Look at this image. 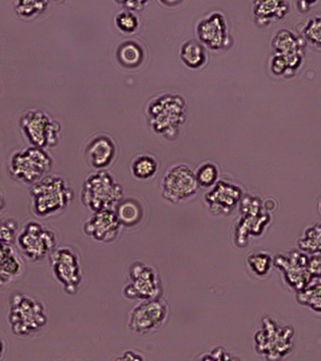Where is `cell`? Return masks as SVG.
I'll list each match as a JSON object with an SVG mask.
<instances>
[{"mask_svg":"<svg viewBox=\"0 0 321 361\" xmlns=\"http://www.w3.org/2000/svg\"><path fill=\"white\" fill-rule=\"evenodd\" d=\"M31 211L39 219H50L61 214L73 200L69 182L61 175L48 174L31 185Z\"/></svg>","mask_w":321,"mask_h":361,"instance_id":"cell-1","label":"cell"},{"mask_svg":"<svg viewBox=\"0 0 321 361\" xmlns=\"http://www.w3.org/2000/svg\"><path fill=\"white\" fill-rule=\"evenodd\" d=\"M184 98L173 93L156 96L146 106V118L155 134L168 140H176L186 121Z\"/></svg>","mask_w":321,"mask_h":361,"instance_id":"cell-2","label":"cell"},{"mask_svg":"<svg viewBox=\"0 0 321 361\" xmlns=\"http://www.w3.org/2000/svg\"><path fill=\"white\" fill-rule=\"evenodd\" d=\"M8 321L13 335L30 337L46 326V310L42 302L34 296L21 292L13 293L8 303Z\"/></svg>","mask_w":321,"mask_h":361,"instance_id":"cell-3","label":"cell"},{"mask_svg":"<svg viewBox=\"0 0 321 361\" xmlns=\"http://www.w3.org/2000/svg\"><path fill=\"white\" fill-rule=\"evenodd\" d=\"M294 336L291 326L282 324L275 318L265 316L253 336V347L258 355L267 360H283L294 348Z\"/></svg>","mask_w":321,"mask_h":361,"instance_id":"cell-4","label":"cell"},{"mask_svg":"<svg viewBox=\"0 0 321 361\" xmlns=\"http://www.w3.org/2000/svg\"><path fill=\"white\" fill-rule=\"evenodd\" d=\"M122 186L106 169L97 171L84 180L81 192V200L84 207L92 213L114 209L123 199Z\"/></svg>","mask_w":321,"mask_h":361,"instance_id":"cell-5","label":"cell"},{"mask_svg":"<svg viewBox=\"0 0 321 361\" xmlns=\"http://www.w3.org/2000/svg\"><path fill=\"white\" fill-rule=\"evenodd\" d=\"M52 168V157L45 149L31 146L11 154L8 171L16 182L32 185L49 174Z\"/></svg>","mask_w":321,"mask_h":361,"instance_id":"cell-6","label":"cell"},{"mask_svg":"<svg viewBox=\"0 0 321 361\" xmlns=\"http://www.w3.org/2000/svg\"><path fill=\"white\" fill-rule=\"evenodd\" d=\"M15 240L20 252L32 262L44 261L56 247V233L38 221L25 223Z\"/></svg>","mask_w":321,"mask_h":361,"instance_id":"cell-7","label":"cell"},{"mask_svg":"<svg viewBox=\"0 0 321 361\" xmlns=\"http://www.w3.org/2000/svg\"><path fill=\"white\" fill-rule=\"evenodd\" d=\"M20 127L31 146L52 148L58 145L61 140V124L42 110L25 111L20 120Z\"/></svg>","mask_w":321,"mask_h":361,"instance_id":"cell-8","label":"cell"},{"mask_svg":"<svg viewBox=\"0 0 321 361\" xmlns=\"http://www.w3.org/2000/svg\"><path fill=\"white\" fill-rule=\"evenodd\" d=\"M241 217L237 224L235 242L239 247H245L250 236H260L270 222V214L264 208L258 197L246 195L239 202Z\"/></svg>","mask_w":321,"mask_h":361,"instance_id":"cell-9","label":"cell"},{"mask_svg":"<svg viewBox=\"0 0 321 361\" xmlns=\"http://www.w3.org/2000/svg\"><path fill=\"white\" fill-rule=\"evenodd\" d=\"M162 281L152 265L135 262L129 269V282L123 288V295L129 300H149L160 298Z\"/></svg>","mask_w":321,"mask_h":361,"instance_id":"cell-10","label":"cell"},{"mask_svg":"<svg viewBox=\"0 0 321 361\" xmlns=\"http://www.w3.org/2000/svg\"><path fill=\"white\" fill-rule=\"evenodd\" d=\"M199 188L196 173L186 164H177L166 169L160 183L163 199L174 204L191 199Z\"/></svg>","mask_w":321,"mask_h":361,"instance_id":"cell-11","label":"cell"},{"mask_svg":"<svg viewBox=\"0 0 321 361\" xmlns=\"http://www.w3.org/2000/svg\"><path fill=\"white\" fill-rule=\"evenodd\" d=\"M51 268L56 281L67 295L77 293L83 281V272L78 254L70 247L56 248L49 256Z\"/></svg>","mask_w":321,"mask_h":361,"instance_id":"cell-12","label":"cell"},{"mask_svg":"<svg viewBox=\"0 0 321 361\" xmlns=\"http://www.w3.org/2000/svg\"><path fill=\"white\" fill-rule=\"evenodd\" d=\"M168 313V305L163 298L144 300L130 312L128 329L135 334H149L165 324Z\"/></svg>","mask_w":321,"mask_h":361,"instance_id":"cell-13","label":"cell"},{"mask_svg":"<svg viewBox=\"0 0 321 361\" xmlns=\"http://www.w3.org/2000/svg\"><path fill=\"white\" fill-rule=\"evenodd\" d=\"M308 256L303 251L295 250L273 257V267L280 270L287 287L296 293L303 290L312 281L307 271Z\"/></svg>","mask_w":321,"mask_h":361,"instance_id":"cell-14","label":"cell"},{"mask_svg":"<svg viewBox=\"0 0 321 361\" xmlns=\"http://www.w3.org/2000/svg\"><path fill=\"white\" fill-rule=\"evenodd\" d=\"M244 190L239 185L227 179H219L205 194L204 202L213 216H229L239 205Z\"/></svg>","mask_w":321,"mask_h":361,"instance_id":"cell-15","label":"cell"},{"mask_svg":"<svg viewBox=\"0 0 321 361\" xmlns=\"http://www.w3.org/2000/svg\"><path fill=\"white\" fill-rule=\"evenodd\" d=\"M199 42L208 49L221 51L230 47L227 20L220 13H213L202 19L196 27Z\"/></svg>","mask_w":321,"mask_h":361,"instance_id":"cell-16","label":"cell"},{"mask_svg":"<svg viewBox=\"0 0 321 361\" xmlns=\"http://www.w3.org/2000/svg\"><path fill=\"white\" fill-rule=\"evenodd\" d=\"M121 225L114 209L95 212L83 225L87 236L101 243H112L118 238Z\"/></svg>","mask_w":321,"mask_h":361,"instance_id":"cell-17","label":"cell"},{"mask_svg":"<svg viewBox=\"0 0 321 361\" xmlns=\"http://www.w3.org/2000/svg\"><path fill=\"white\" fill-rule=\"evenodd\" d=\"M118 147L108 135L101 134L92 138L84 149L87 163L96 171L108 169L117 159Z\"/></svg>","mask_w":321,"mask_h":361,"instance_id":"cell-18","label":"cell"},{"mask_svg":"<svg viewBox=\"0 0 321 361\" xmlns=\"http://www.w3.org/2000/svg\"><path fill=\"white\" fill-rule=\"evenodd\" d=\"M253 21L259 27L283 19L289 11L287 0H252Z\"/></svg>","mask_w":321,"mask_h":361,"instance_id":"cell-19","label":"cell"},{"mask_svg":"<svg viewBox=\"0 0 321 361\" xmlns=\"http://www.w3.org/2000/svg\"><path fill=\"white\" fill-rule=\"evenodd\" d=\"M23 268L21 257L13 244L0 245V287L6 286L18 278Z\"/></svg>","mask_w":321,"mask_h":361,"instance_id":"cell-20","label":"cell"},{"mask_svg":"<svg viewBox=\"0 0 321 361\" xmlns=\"http://www.w3.org/2000/svg\"><path fill=\"white\" fill-rule=\"evenodd\" d=\"M115 214L121 227L131 228L139 225L144 219V208L137 200H121L115 206Z\"/></svg>","mask_w":321,"mask_h":361,"instance_id":"cell-21","label":"cell"},{"mask_svg":"<svg viewBox=\"0 0 321 361\" xmlns=\"http://www.w3.org/2000/svg\"><path fill=\"white\" fill-rule=\"evenodd\" d=\"M180 59L190 69H199L207 62V54L204 45L196 39L183 42L180 51Z\"/></svg>","mask_w":321,"mask_h":361,"instance_id":"cell-22","label":"cell"},{"mask_svg":"<svg viewBox=\"0 0 321 361\" xmlns=\"http://www.w3.org/2000/svg\"><path fill=\"white\" fill-rule=\"evenodd\" d=\"M145 53L142 47L137 42L127 41L122 42L117 49L118 63L127 69H134L143 63Z\"/></svg>","mask_w":321,"mask_h":361,"instance_id":"cell-23","label":"cell"},{"mask_svg":"<svg viewBox=\"0 0 321 361\" xmlns=\"http://www.w3.org/2000/svg\"><path fill=\"white\" fill-rule=\"evenodd\" d=\"M272 45L275 53L289 55L303 51V39L289 30H280L273 36Z\"/></svg>","mask_w":321,"mask_h":361,"instance_id":"cell-24","label":"cell"},{"mask_svg":"<svg viewBox=\"0 0 321 361\" xmlns=\"http://www.w3.org/2000/svg\"><path fill=\"white\" fill-rule=\"evenodd\" d=\"M158 169H159V162L153 154H140L132 161V174L138 180L152 179L156 176Z\"/></svg>","mask_w":321,"mask_h":361,"instance_id":"cell-25","label":"cell"},{"mask_svg":"<svg viewBox=\"0 0 321 361\" xmlns=\"http://www.w3.org/2000/svg\"><path fill=\"white\" fill-rule=\"evenodd\" d=\"M296 293L298 304L321 313V279H312L306 288Z\"/></svg>","mask_w":321,"mask_h":361,"instance_id":"cell-26","label":"cell"},{"mask_svg":"<svg viewBox=\"0 0 321 361\" xmlns=\"http://www.w3.org/2000/svg\"><path fill=\"white\" fill-rule=\"evenodd\" d=\"M246 261L250 272L258 278L269 275L273 265V257L266 250L253 251L248 255Z\"/></svg>","mask_w":321,"mask_h":361,"instance_id":"cell-27","label":"cell"},{"mask_svg":"<svg viewBox=\"0 0 321 361\" xmlns=\"http://www.w3.org/2000/svg\"><path fill=\"white\" fill-rule=\"evenodd\" d=\"M297 245L298 250L307 254H321V222L306 228Z\"/></svg>","mask_w":321,"mask_h":361,"instance_id":"cell-28","label":"cell"},{"mask_svg":"<svg viewBox=\"0 0 321 361\" xmlns=\"http://www.w3.org/2000/svg\"><path fill=\"white\" fill-rule=\"evenodd\" d=\"M50 0H17L16 13L23 19H33L44 13Z\"/></svg>","mask_w":321,"mask_h":361,"instance_id":"cell-29","label":"cell"},{"mask_svg":"<svg viewBox=\"0 0 321 361\" xmlns=\"http://www.w3.org/2000/svg\"><path fill=\"white\" fill-rule=\"evenodd\" d=\"M199 188L210 189L219 180L220 169L216 164L204 162L194 171Z\"/></svg>","mask_w":321,"mask_h":361,"instance_id":"cell-30","label":"cell"},{"mask_svg":"<svg viewBox=\"0 0 321 361\" xmlns=\"http://www.w3.org/2000/svg\"><path fill=\"white\" fill-rule=\"evenodd\" d=\"M303 36L308 44L321 49V16L313 17L307 21Z\"/></svg>","mask_w":321,"mask_h":361,"instance_id":"cell-31","label":"cell"},{"mask_svg":"<svg viewBox=\"0 0 321 361\" xmlns=\"http://www.w3.org/2000/svg\"><path fill=\"white\" fill-rule=\"evenodd\" d=\"M118 30L123 33H134L139 27V19L132 11H121L115 18Z\"/></svg>","mask_w":321,"mask_h":361,"instance_id":"cell-32","label":"cell"},{"mask_svg":"<svg viewBox=\"0 0 321 361\" xmlns=\"http://www.w3.org/2000/svg\"><path fill=\"white\" fill-rule=\"evenodd\" d=\"M18 233V224L13 219H0V245L13 244Z\"/></svg>","mask_w":321,"mask_h":361,"instance_id":"cell-33","label":"cell"},{"mask_svg":"<svg viewBox=\"0 0 321 361\" xmlns=\"http://www.w3.org/2000/svg\"><path fill=\"white\" fill-rule=\"evenodd\" d=\"M270 69L272 75L276 76L289 75V64H287L286 56L282 54H273L270 61Z\"/></svg>","mask_w":321,"mask_h":361,"instance_id":"cell-34","label":"cell"},{"mask_svg":"<svg viewBox=\"0 0 321 361\" xmlns=\"http://www.w3.org/2000/svg\"><path fill=\"white\" fill-rule=\"evenodd\" d=\"M307 271L312 279H321V254H309Z\"/></svg>","mask_w":321,"mask_h":361,"instance_id":"cell-35","label":"cell"},{"mask_svg":"<svg viewBox=\"0 0 321 361\" xmlns=\"http://www.w3.org/2000/svg\"><path fill=\"white\" fill-rule=\"evenodd\" d=\"M199 360H235V357H231L229 353L225 351L222 347H217L213 349L210 353H208L207 355H203L199 357Z\"/></svg>","mask_w":321,"mask_h":361,"instance_id":"cell-36","label":"cell"},{"mask_svg":"<svg viewBox=\"0 0 321 361\" xmlns=\"http://www.w3.org/2000/svg\"><path fill=\"white\" fill-rule=\"evenodd\" d=\"M124 7L132 11H140L145 7L149 0H115Z\"/></svg>","mask_w":321,"mask_h":361,"instance_id":"cell-37","label":"cell"},{"mask_svg":"<svg viewBox=\"0 0 321 361\" xmlns=\"http://www.w3.org/2000/svg\"><path fill=\"white\" fill-rule=\"evenodd\" d=\"M118 360H143L144 358L140 357L137 353H134V351H127L123 353L122 357H118Z\"/></svg>","mask_w":321,"mask_h":361,"instance_id":"cell-38","label":"cell"},{"mask_svg":"<svg viewBox=\"0 0 321 361\" xmlns=\"http://www.w3.org/2000/svg\"><path fill=\"white\" fill-rule=\"evenodd\" d=\"M183 0H160V2L162 3L163 6L165 7H175V6H177L182 3Z\"/></svg>","mask_w":321,"mask_h":361,"instance_id":"cell-39","label":"cell"},{"mask_svg":"<svg viewBox=\"0 0 321 361\" xmlns=\"http://www.w3.org/2000/svg\"><path fill=\"white\" fill-rule=\"evenodd\" d=\"M6 351H7V343L0 336V360H2V357H4Z\"/></svg>","mask_w":321,"mask_h":361,"instance_id":"cell-40","label":"cell"},{"mask_svg":"<svg viewBox=\"0 0 321 361\" xmlns=\"http://www.w3.org/2000/svg\"><path fill=\"white\" fill-rule=\"evenodd\" d=\"M5 207V197L4 195H3L2 192L0 191V211L3 210V208Z\"/></svg>","mask_w":321,"mask_h":361,"instance_id":"cell-41","label":"cell"},{"mask_svg":"<svg viewBox=\"0 0 321 361\" xmlns=\"http://www.w3.org/2000/svg\"><path fill=\"white\" fill-rule=\"evenodd\" d=\"M318 211H320V214H321V197L320 200V202H318Z\"/></svg>","mask_w":321,"mask_h":361,"instance_id":"cell-42","label":"cell"}]
</instances>
